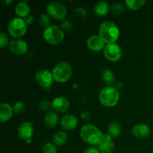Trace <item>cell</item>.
I'll list each match as a JSON object with an SVG mask.
<instances>
[{
    "instance_id": "6da1fadb",
    "label": "cell",
    "mask_w": 153,
    "mask_h": 153,
    "mask_svg": "<svg viewBox=\"0 0 153 153\" xmlns=\"http://www.w3.org/2000/svg\"><path fill=\"white\" fill-rule=\"evenodd\" d=\"M99 36L105 44L116 43L120 35L118 25L112 21H104L99 26Z\"/></svg>"
},
{
    "instance_id": "7a4b0ae2",
    "label": "cell",
    "mask_w": 153,
    "mask_h": 153,
    "mask_svg": "<svg viewBox=\"0 0 153 153\" xmlns=\"http://www.w3.org/2000/svg\"><path fill=\"white\" fill-rule=\"evenodd\" d=\"M80 136L82 140L91 146H98L103 134L100 128L93 124L84 125L80 129Z\"/></svg>"
},
{
    "instance_id": "3957f363",
    "label": "cell",
    "mask_w": 153,
    "mask_h": 153,
    "mask_svg": "<svg viewBox=\"0 0 153 153\" xmlns=\"http://www.w3.org/2000/svg\"><path fill=\"white\" fill-rule=\"evenodd\" d=\"M119 91L112 86L105 87L99 94V101L105 107H114L119 102Z\"/></svg>"
},
{
    "instance_id": "277c9868",
    "label": "cell",
    "mask_w": 153,
    "mask_h": 153,
    "mask_svg": "<svg viewBox=\"0 0 153 153\" xmlns=\"http://www.w3.org/2000/svg\"><path fill=\"white\" fill-rule=\"evenodd\" d=\"M54 81L58 83L68 82L73 75V67L67 61H60L52 70Z\"/></svg>"
},
{
    "instance_id": "5b68a950",
    "label": "cell",
    "mask_w": 153,
    "mask_h": 153,
    "mask_svg": "<svg viewBox=\"0 0 153 153\" xmlns=\"http://www.w3.org/2000/svg\"><path fill=\"white\" fill-rule=\"evenodd\" d=\"M64 31L60 26L51 25L45 28L43 32V39L51 45H58L64 39Z\"/></svg>"
},
{
    "instance_id": "8992f818",
    "label": "cell",
    "mask_w": 153,
    "mask_h": 153,
    "mask_svg": "<svg viewBox=\"0 0 153 153\" xmlns=\"http://www.w3.org/2000/svg\"><path fill=\"white\" fill-rule=\"evenodd\" d=\"M27 26L24 19L20 17L12 18L7 25V31L14 39H19L23 37L27 31Z\"/></svg>"
},
{
    "instance_id": "52a82bcc",
    "label": "cell",
    "mask_w": 153,
    "mask_h": 153,
    "mask_svg": "<svg viewBox=\"0 0 153 153\" xmlns=\"http://www.w3.org/2000/svg\"><path fill=\"white\" fill-rule=\"evenodd\" d=\"M46 10L50 17L57 20H64L67 13V7L60 1H52L46 5Z\"/></svg>"
},
{
    "instance_id": "ba28073f",
    "label": "cell",
    "mask_w": 153,
    "mask_h": 153,
    "mask_svg": "<svg viewBox=\"0 0 153 153\" xmlns=\"http://www.w3.org/2000/svg\"><path fill=\"white\" fill-rule=\"evenodd\" d=\"M36 82L45 91H49L53 83V75L52 71L46 69H40L34 75Z\"/></svg>"
},
{
    "instance_id": "9c48e42d",
    "label": "cell",
    "mask_w": 153,
    "mask_h": 153,
    "mask_svg": "<svg viewBox=\"0 0 153 153\" xmlns=\"http://www.w3.org/2000/svg\"><path fill=\"white\" fill-rule=\"evenodd\" d=\"M103 54L106 59L111 62H117L123 56V51L117 43L106 44L103 49Z\"/></svg>"
},
{
    "instance_id": "30bf717a",
    "label": "cell",
    "mask_w": 153,
    "mask_h": 153,
    "mask_svg": "<svg viewBox=\"0 0 153 153\" xmlns=\"http://www.w3.org/2000/svg\"><path fill=\"white\" fill-rule=\"evenodd\" d=\"M28 43L22 39H13L10 40L8 45V49L14 55L20 56L24 55L28 51Z\"/></svg>"
},
{
    "instance_id": "8fae6325",
    "label": "cell",
    "mask_w": 153,
    "mask_h": 153,
    "mask_svg": "<svg viewBox=\"0 0 153 153\" xmlns=\"http://www.w3.org/2000/svg\"><path fill=\"white\" fill-rule=\"evenodd\" d=\"M34 132V128L33 126L32 123L28 121H25L22 122L20 125L19 126L17 129V134L19 137L22 140H26L31 139L33 134Z\"/></svg>"
},
{
    "instance_id": "7c38bea8",
    "label": "cell",
    "mask_w": 153,
    "mask_h": 153,
    "mask_svg": "<svg viewBox=\"0 0 153 153\" xmlns=\"http://www.w3.org/2000/svg\"><path fill=\"white\" fill-rule=\"evenodd\" d=\"M115 144L113 138L108 134H103L100 143L97 146L100 153H112L114 150Z\"/></svg>"
},
{
    "instance_id": "4fadbf2b",
    "label": "cell",
    "mask_w": 153,
    "mask_h": 153,
    "mask_svg": "<svg viewBox=\"0 0 153 153\" xmlns=\"http://www.w3.org/2000/svg\"><path fill=\"white\" fill-rule=\"evenodd\" d=\"M86 44L88 49L93 52H100L103 50L106 45L99 34H93L90 36L87 40Z\"/></svg>"
},
{
    "instance_id": "5bb4252c",
    "label": "cell",
    "mask_w": 153,
    "mask_h": 153,
    "mask_svg": "<svg viewBox=\"0 0 153 153\" xmlns=\"http://www.w3.org/2000/svg\"><path fill=\"white\" fill-rule=\"evenodd\" d=\"M70 105V101L64 97H57L52 101V108L56 113H64L68 110Z\"/></svg>"
},
{
    "instance_id": "9a60e30c",
    "label": "cell",
    "mask_w": 153,
    "mask_h": 153,
    "mask_svg": "<svg viewBox=\"0 0 153 153\" xmlns=\"http://www.w3.org/2000/svg\"><path fill=\"white\" fill-rule=\"evenodd\" d=\"M131 133L136 138L145 139L150 135L151 129L147 124L137 123L133 126Z\"/></svg>"
},
{
    "instance_id": "2e32d148",
    "label": "cell",
    "mask_w": 153,
    "mask_h": 153,
    "mask_svg": "<svg viewBox=\"0 0 153 153\" xmlns=\"http://www.w3.org/2000/svg\"><path fill=\"white\" fill-rule=\"evenodd\" d=\"M78 118L73 114H66L61 118L60 125L66 131L75 129L78 125Z\"/></svg>"
},
{
    "instance_id": "e0dca14e",
    "label": "cell",
    "mask_w": 153,
    "mask_h": 153,
    "mask_svg": "<svg viewBox=\"0 0 153 153\" xmlns=\"http://www.w3.org/2000/svg\"><path fill=\"white\" fill-rule=\"evenodd\" d=\"M13 111L12 106L7 102H1L0 105V121L5 123L13 117Z\"/></svg>"
},
{
    "instance_id": "ac0fdd59",
    "label": "cell",
    "mask_w": 153,
    "mask_h": 153,
    "mask_svg": "<svg viewBox=\"0 0 153 153\" xmlns=\"http://www.w3.org/2000/svg\"><path fill=\"white\" fill-rule=\"evenodd\" d=\"M111 10V7L107 1H100L95 4L94 11L98 16H105Z\"/></svg>"
},
{
    "instance_id": "d6986e66",
    "label": "cell",
    "mask_w": 153,
    "mask_h": 153,
    "mask_svg": "<svg viewBox=\"0 0 153 153\" xmlns=\"http://www.w3.org/2000/svg\"><path fill=\"white\" fill-rule=\"evenodd\" d=\"M44 123L48 128H55L59 122V117L58 114L54 111H48L44 116Z\"/></svg>"
},
{
    "instance_id": "ffe728a7",
    "label": "cell",
    "mask_w": 153,
    "mask_h": 153,
    "mask_svg": "<svg viewBox=\"0 0 153 153\" xmlns=\"http://www.w3.org/2000/svg\"><path fill=\"white\" fill-rule=\"evenodd\" d=\"M30 6L27 4V1H19L15 7V13L18 17L24 19L30 14Z\"/></svg>"
},
{
    "instance_id": "44dd1931",
    "label": "cell",
    "mask_w": 153,
    "mask_h": 153,
    "mask_svg": "<svg viewBox=\"0 0 153 153\" xmlns=\"http://www.w3.org/2000/svg\"><path fill=\"white\" fill-rule=\"evenodd\" d=\"M108 134L112 137L115 138L120 135L121 131H122V127L120 123L117 121H112L108 126Z\"/></svg>"
},
{
    "instance_id": "7402d4cb",
    "label": "cell",
    "mask_w": 153,
    "mask_h": 153,
    "mask_svg": "<svg viewBox=\"0 0 153 153\" xmlns=\"http://www.w3.org/2000/svg\"><path fill=\"white\" fill-rule=\"evenodd\" d=\"M67 137L68 135L65 131H57L52 136V143L56 146H62L67 142Z\"/></svg>"
},
{
    "instance_id": "603a6c76",
    "label": "cell",
    "mask_w": 153,
    "mask_h": 153,
    "mask_svg": "<svg viewBox=\"0 0 153 153\" xmlns=\"http://www.w3.org/2000/svg\"><path fill=\"white\" fill-rule=\"evenodd\" d=\"M102 79L103 82L108 85V86H111L113 85L114 82L115 81V75L114 72L110 69H105L102 72Z\"/></svg>"
},
{
    "instance_id": "cb8c5ba5",
    "label": "cell",
    "mask_w": 153,
    "mask_h": 153,
    "mask_svg": "<svg viewBox=\"0 0 153 153\" xmlns=\"http://www.w3.org/2000/svg\"><path fill=\"white\" fill-rule=\"evenodd\" d=\"M146 3L145 0H126L125 4L129 10H135L141 8Z\"/></svg>"
},
{
    "instance_id": "d4e9b609",
    "label": "cell",
    "mask_w": 153,
    "mask_h": 153,
    "mask_svg": "<svg viewBox=\"0 0 153 153\" xmlns=\"http://www.w3.org/2000/svg\"><path fill=\"white\" fill-rule=\"evenodd\" d=\"M125 4L121 2H116L111 7V11L114 15H120L125 11Z\"/></svg>"
},
{
    "instance_id": "484cf974",
    "label": "cell",
    "mask_w": 153,
    "mask_h": 153,
    "mask_svg": "<svg viewBox=\"0 0 153 153\" xmlns=\"http://www.w3.org/2000/svg\"><path fill=\"white\" fill-rule=\"evenodd\" d=\"M12 108H13V113L16 114H21L25 111L26 105L22 101H16L13 104Z\"/></svg>"
},
{
    "instance_id": "4316f807",
    "label": "cell",
    "mask_w": 153,
    "mask_h": 153,
    "mask_svg": "<svg viewBox=\"0 0 153 153\" xmlns=\"http://www.w3.org/2000/svg\"><path fill=\"white\" fill-rule=\"evenodd\" d=\"M39 22L40 25L43 27H45V28L51 25V19L50 16L47 13H41L39 16Z\"/></svg>"
},
{
    "instance_id": "83f0119b",
    "label": "cell",
    "mask_w": 153,
    "mask_h": 153,
    "mask_svg": "<svg viewBox=\"0 0 153 153\" xmlns=\"http://www.w3.org/2000/svg\"><path fill=\"white\" fill-rule=\"evenodd\" d=\"M43 153H57V146L52 142L46 143L43 146Z\"/></svg>"
},
{
    "instance_id": "f1b7e54d",
    "label": "cell",
    "mask_w": 153,
    "mask_h": 153,
    "mask_svg": "<svg viewBox=\"0 0 153 153\" xmlns=\"http://www.w3.org/2000/svg\"><path fill=\"white\" fill-rule=\"evenodd\" d=\"M61 28L64 32H70L73 29V23L68 19H64L61 24Z\"/></svg>"
},
{
    "instance_id": "f546056e",
    "label": "cell",
    "mask_w": 153,
    "mask_h": 153,
    "mask_svg": "<svg viewBox=\"0 0 153 153\" xmlns=\"http://www.w3.org/2000/svg\"><path fill=\"white\" fill-rule=\"evenodd\" d=\"M9 43L10 42H9V39L7 34L4 31H1L0 32V47L3 49L7 45H9Z\"/></svg>"
},
{
    "instance_id": "4dcf8cb0",
    "label": "cell",
    "mask_w": 153,
    "mask_h": 153,
    "mask_svg": "<svg viewBox=\"0 0 153 153\" xmlns=\"http://www.w3.org/2000/svg\"><path fill=\"white\" fill-rule=\"evenodd\" d=\"M75 13H76L77 16H80L82 18H85L88 16V11H87L86 9L83 7H76L75 8Z\"/></svg>"
},
{
    "instance_id": "1f68e13d",
    "label": "cell",
    "mask_w": 153,
    "mask_h": 153,
    "mask_svg": "<svg viewBox=\"0 0 153 153\" xmlns=\"http://www.w3.org/2000/svg\"><path fill=\"white\" fill-rule=\"evenodd\" d=\"M50 106L52 107V102L46 100H42L39 103V108L42 111H47Z\"/></svg>"
},
{
    "instance_id": "d6a6232c",
    "label": "cell",
    "mask_w": 153,
    "mask_h": 153,
    "mask_svg": "<svg viewBox=\"0 0 153 153\" xmlns=\"http://www.w3.org/2000/svg\"><path fill=\"white\" fill-rule=\"evenodd\" d=\"M24 20L25 21V22H26L27 25H31V24L34 22V16H32V15L29 14L28 16H27L26 17L24 18Z\"/></svg>"
},
{
    "instance_id": "836d02e7",
    "label": "cell",
    "mask_w": 153,
    "mask_h": 153,
    "mask_svg": "<svg viewBox=\"0 0 153 153\" xmlns=\"http://www.w3.org/2000/svg\"><path fill=\"white\" fill-rule=\"evenodd\" d=\"M82 153H100L99 149L95 147H89L87 148Z\"/></svg>"
},
{
    "instance_id": "e575fe53",
    "label": "cell",
    "mask_w": 153,
    "mask_h": 153,
    "mask_svg": "<svg viewBox=\"0 0 153 153\" xmlns=\"http://www.w3.org/2000/svg\"><path fill=\"white\" fill-rule=\"evenodd\" d=\"M1 3H2L4 5H8V4H10V3H12V1L11 0H2L1 1Z\"/></svg>"
}]
</instances>
